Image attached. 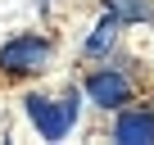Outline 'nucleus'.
<instances>
[{"instance_id": "nucleus-1", "label": "nucleus", "mask_w": 154, "mask_h": 145, "mask_svg": "<svg viewBox=\"0 0 154 145\" xmlns=\"http://www.w3.org/2000/svg\"><path fill=\"white\" fill-rule=\"evenodd\" d=\"M27 118L36 122V131H41L45 140H63L68 127H72V118H77V91H72L63 104H54V100H45V95H27Z\"/></svg>"}, {"instance_id": "nucleus-2", "label": "nucleus", "mask_w": 154, "mask_h": 145, "mask_svg": "<svg viewBox=\"0 0 154 145\" xmlns=\"http://www.w3.org/2000/svg\"><path fill=\"white\" fill-rule=\"evenodd\" d=\"M50 59V45L41 36H14L5 50H0V68L5 72H41Z\"/></svg>"}, {"instance_id": "nucleus-3", "label": "nucleus", "mask_w": 154, "mask_h": 145, "mask_svg": "<svg viewBox=\"0 0 154 145\" xmlns=\"http://www.w3.org/2000/svg\"><path fill=\"white\" fill-rule=\"evenodd\" d=\"M86 95L95 104H104V109H118V104H127L131 82L122 77L118 68H104V72H91V77H86Z\"/></svg>"}, {"instance_id": "nucleus-4", "label": "nucleus", "mask_w": 154, "mask_h": 145, "mask_svg": "<svg viewBox=\"0 0 154 145\" xmlns=\"http://www.w3.org/2000/svg\"><path fill=\"white\" fill-rule=\"evenodd\" d=\"M113 140H122V145H154V113H145V109H127V113H118V122H113Z\"/></svg>"}, {"instance_id": "nucleus-5", "label": "nucleus", "mask_w": 154, "mask_h": 145, "mask_svg": "<svg viewBox=\"0 0 154 145\" xmlns=\"http://www.w3.org/2000/svg\"><path fill=\"white\" fill-rule=\"evenodd\" d=\"M104 9L118 23H149L154 18V0H104Z\"/></svg>"}, {"instance_id": "nucleus-6", "label": "nucleus", "mask_w": 154, "mask_h": 145, "mask_svg": "<svg viewBox=\"0 0 154 145\" xmlns=\"http://www.w3.org/2000/svg\"><path fill=\"white\" fill-rule=\"evenodd\" d=\"M113 32H118V18H113V14H104V18H100V27L91 32L86 50H91V54H104V50L113 45Z\"/></svg>"}]
</instances>
